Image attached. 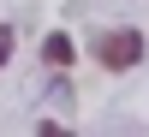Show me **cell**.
Masks as SVG:
<instances>
[{"mask_svg":"<svg viewBox=\"0 0 149 137\" xmlns=\"http://www.w3.org/2000/svg\"><path fill=\"white\" fill-rule=\"evenodd\" d=\"M95 60L107 72H131L143 60V30H102L95 36Z\"/></svg>","mask_w":149,"mask_h":137,"instance_id":"1","label":"cell"},{"mask_svg":"<svg viewBox=\"0 0 149 137\" xmlns=\"http://www.w3.org/2000/svg\"><path fill=\"white\" fill-rule=\"evenodd\" d=\"M42 60H48V66H54V72H66L72 60H78V54H72V36H66V30H54V36H48V42H42Z\"/></svg>","mask_w":149,"mask_h":137,"instance_id":"2","label":"cell"},{"mask_svg":"<svg viewBox=\"0 0 149 137\" xmlns=\"http://www.w3.org/2000/svg\"><path fill=\"white\" fill-rule=\"evenodd\" d=\"M12 60V30H0V66Z\"/></svg>","mask_w":149,"mask_h":137,"instance_id":"3","label":"cell"}]
</instances>
